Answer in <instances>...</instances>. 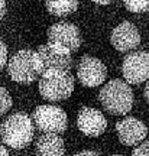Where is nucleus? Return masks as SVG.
Returning a JSON list of instances; mask_svg holds the SVG:
<instances>
[{
    "instance_id": "8",
    "label": "nucleus",
    "mask_w": 149,
    "mask_h": 156,
    "mask_svg": "<svg viewBox=\"0 0 149 156\" xmlns=\"http://www.w3.org/2000/svg\"><path fill=\"white\" fill-rule=\"evenodd\" d=\"M77 75L80 83L85 87H97L100 84L104 83L107 69L103 62L94 58V56L85 55L81 58V61L78 64Z\"/></svg>"
},
{
    "instance_id": "5",
    "label": "nucleus",
    "mask_w": 149,
    "mask_h": 156,
    "mask_svg": "<svg viewBox=\"0 0 149 156\" xmlns=\"http://www.w3.org/2000/svg\"><path fill=\"white\" fill-rule=\"evenodd\" d=\"M33 123L42 133H64L68 126L65 112L56 106H39L32 114Z\"/></svg>"
},
{
    "instance_id": "10",
    "label": "nucleus",
    "mask_w": 149,
    "mask_h": 156,
    "mask_svg": "<svg viewBox=\"0 0 149 156\" xmlns=\"http://www.w3.org/2000/svg\"><path fill=\"white\" fill-rule=\"evenodd\" d=\"M77 126L85 136L89 137H97L103 134L107 127V120L101 112L91 108V107H83L78 112Z\"/></svg>"
},
{
    "instance_id": "3",
    "label": "nucleus",
    "mask_w": 149,
    "mask_h": 156,
    "mask_svg": "<svg viewBox=\"0 0 149 156\" xmlns=\"http://www.w3.org/2000/svg\"><path fill=\"white\" fill-rule=\"evenodd\" d=\"M7 73L15 83H33L41 74H44L38 52H33L31 49H22L16 52L9 61Z\"/></svg>"
},
{
    "instance_id": "2",
    "label": "nucleus",
    "mask_w": 149,
    "mask_h": 156,
    "mask_svg": "<svg viewBox=\"0 0 149 156\" xmlns=\"http://www.w3.org/2000/svg\"><path fill=\"white\" fill-rule=\"evenodd\" d=\"M33 123L25 113H15L6 119L0 126L2 140L13 149H23L33 139Z\"/></svg>"
},
{
    "instance_id": "12",
    "label": "nucleus",
    "mask_w": 149,
    "mask_h": 156,
    "mask_svg": "<svg viewBox=\"0 0 149 156\" xmlns=\"http://www.w3.org/2000/svg\"><path fill=\"white\" fill-rule=\"evenodd\" d=\"M116 130L120 142L126 146L139 145L148 134L146 126L135 117H127V119L120 120L116 124Z\"/></svg>"
},
{
    "instance_id": "22",
    "label": "nucleus",
    "mask_w": 149,
    "mask_h": 156,
    "mask_svg": "<svg viewBox=\"0 0 149 156\" xmlns=\"http://www.w3.org/2000/svg\"><path fill=\"white\" fill-rule=\"evenodd\" d=\"M145 98H146V101L149 103V81H148V84H146V87H145Z\"/></svg>"
},
{
    "instance_id": "1",
    "label": "nucleus",
    "mask_w": 149,
    "mask_h": 156,
    "mask_svg": "<svg viewBox=\"0 0 149 156\" xmlns=\"http://www.w3.org/2000/svg\"><path fill=\"white\" fill-rule=\"evenodd\" d=\"M99 100L110 114L125 116L132 110L133 91L127 81L111 80L100 90Z\"/></svg>"
},
{
    "instance_id": "15",
    "label": "nucleus",
    "mask_w": 149,
    "mask_h": 156,
    "mask_svg": "<svg viewBox=\"0 0 149 156\" xmlns=\"http://www.w3.org/2000/svg\"><path fill=\"white\" fill-rule=\"evenodd\" d=\"M129 12L133 13H145L149 10V0H123Z\"/></svg>"
},
{
    "instance_id": "13",
    "label": "nucleus",
    "mask_w": 149,
    "mask_h": 156,
    "mask_svg": "<svg viewBox=\"0 0 149 156\" xmlns=\"http://www.w3.org/2000/svg\"><path fill=\"white\" fill-rule=\"evenodd\" d=\"M36 156H64L65 146L58 133H44L35 146Z\"/></svg>"
},
{
    "instance_id": "16",
    "label": "nucleus",
    "mask_w": 149,
    "mask_h": 156,
    "mask_svg": "<svg viewBox=\"0 0 149 156\" xmlns=\"http://www.w3.org/2000/svg\"><path fill=\"white\" fill-rule=\"evenodd\" d=\"M10 107H12L10 95L7 93V90L3 88V87H0V116L9 112Z\"/></svg>"
},
{
    "instance_id": "7",
    "label": "nucleus",
    "mask_w": 149,
    "mask_h": 156,
    "mask_svg": "<svg viewBox=\"0 0 149 156\" xmlns=\"http://www.w3.org/2000/svg\"><path fill=\"white\" fill-rule=\"evenodd\" d=\"M122 74L129 84H140L149 80V54L145 51L129 54L123 59Z\"/></svg>"
},
{
    "instance_id": "23",
    "label": "nucleus",
    "mask_w": 149,
    "mask_h": 156,
    "mask_svg": "<svg viewBox=\"0 0 149 156\" xmlns=\"http://www.w3.org/2000/svg\"><path fill=\"white\" fill-rule=\"evenodd\" d=\"M0 156H9V152L6 151V147L0 145Z\"/></svg>"
},
{
    "instance_id": "11",
    "label": "nucleus",
    "mask_w": 149,
    "mask_h": 156,
    "mask_svg": "<svg viewBox=\"0 0 149 156\" xmlns=\"http://www.w3.org/2000/svg\"><path fill=\"white\" fill-rule=\"evenodd\" d=\"M110 42L119 52H129L138 48L140 44V35L136 26H133L130 22H122L113 29Z\"/></svg>"
},
{
    "instance_id": "20",
    "label": "nucleus",
    "mask_w": 149,
    "mask_h": 156,
    "mask_svg": "<svg viewBox=\"0 0 149 156\" xmlns=\"http://www.w3.org/2000/svg\"><path fill=\"white\" fill-rule=\"evenodd\" d=\"M5 15H6V2L0 0V19H3Z\"/></svg>"
},
{
    "instance_id": "14",
    "label": "nucleus",
    "mask_w": 149,
    "mask_h": 156,
    "mask_svg": "<svg viewBox=\"0 0 149 156\" xmlns=\"http://www.w3.org/2000/svg\"><path fill=\"white\" fill-rule=\"evenodd\" d=\"M46 9L54 16H68L77 10L78 0H45Z\"/></svg>"
},
{
    "instance_id": "6",
    "label": "nucleus",
    "mask_w": 149,
    "mask_h": 156,
    "mask_svg": "<svg viewBox=\"0 0 149 156\" xmlns=\"http://www.w3.org/2000/svg\"><path fill=\"white\" fill-rule=\"evenodd\" d=\"M38 56L41 59L44 73L46 71H68L71 68L72 58L71 51L54 42L41 45L38 49Z\"/></svg>"
},
{
    "instance_id": "17",
    "label": "nucleus",
    "mask_w": 149,
    "mask_h": 156,
    "mask_svg": "<svg viewBox=\"0 0 149 156\" xmlns=\"http://www.w3.org/2000/svg\"><path fill=\"white\" fill-rule=\"evenodd\" d=\"M132 156H149V143H142L139 145L135 151H133Z\"/></svg>"
},
{
    "instance_id": "24",
    "label": "nucleus",
    "mask_w": 149,
    "mask_h": 156,
    "mask_svg": "<svg viewBox=\"0 0 149 156\" xmlns=\"http://www.w3.org/2000/svg\"><path fill=\"white\" fill-rule=\"evenodd\" d=\"M111 156H120V155H111Z\"/></svg>"
},
{
    "instance_id": "18",
    "label": "nucleus",
    "mask_w": 149,
    "mask_h": 156,
    "mask_svg": "<svg viewBox=\"0 0 149 156\" xmlns=\"http://www.w3.org/2000/svg\"><path fill=\"white\" fill-rule=\"evenodd\" d=\"M6 61H7V48H6V45L0 41V69L5 67Z\"/></svg>"
},
{
    "instance_id": "19",
    "label": "nucleus",
    "mask_w": 149,
    "mask_h": 156,
    "mask_svg": "<svg viewBox=\"0 0 149 156\" xmlns=\"http://www.w3.org/2000/svg\"><path fill=\"white\" fill-rule=\"evenodd\" d=\"M74 156H99L96 152L93 151H83V152H78V153H75Z\"/></svg>"
},
{
    "instance_id": "4",
    "label": "nucleus",
    "mask_w": 149,
    "mask_h": 156,
    "mask_svg": "<svg viewBox=\"0 0 149 156\" xmlns=\"http://www.w3.org/2000/svg\"><path fill=\"white\" fill-rule=\"evenodd\" d=\"M74 91V78L67 71H46L39 80V93L49 101L67 100Z\"/></svg>"
},
{
    "instance_id": "9",
    "label": "nucleus",
    "mask_w": 149,
    "mask_h": 156,
    "mask_svg": "<svg viewBox=\"0 0 149 156\" xmlns=\"http://www.w3.org/2000/svg\"><path fill=\"white\" fill-rule=\"evenodd\" d=\"M49 42L58 44L67 48L68 51H77L81 45V35L75 25L70 22H58L54 23L48 30Z\"/></svg>"
},
{
    "instance_id": "21",
    "label": "nucleus",
    "mask_w": 149,
    "mask_h": 156,
    "mask_svg": "<svg viewBox=\"0 0 149 156\" xmlns=\"http://www.w3.org/2000/svg\"><path fill=\"white\" fill-rule=\"evenodd\" d=\"M94 3H97V5H109L111 0H91Z\"/></svg>"
}]
</instances>
